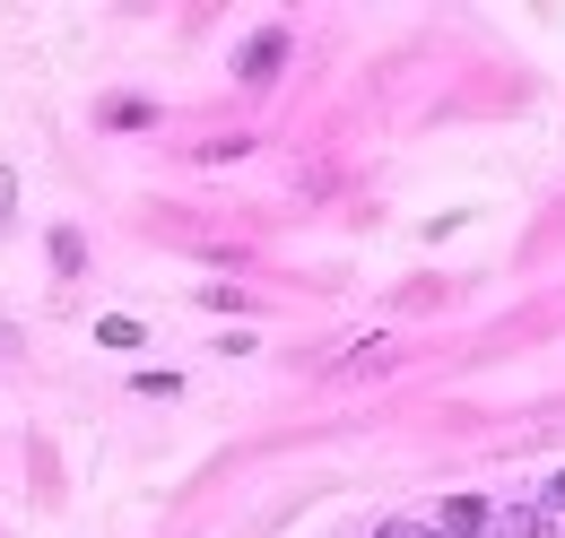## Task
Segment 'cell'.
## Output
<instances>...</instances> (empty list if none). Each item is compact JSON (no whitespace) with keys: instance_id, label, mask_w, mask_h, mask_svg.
Instances as JSON below:
<instances>
[{"instance_id":"cell-1","label":"cell","mask_w":565,"mask_h":538,"mask_svg":"<svg viewBox=\"0 0 565 538\" xmlns=\"http://www.w3.org/2000/svg\"><path fill=\"white\" fill-rule=\"evenodd\" d=\"M279 62H287V35H279V26H262V35L244 44V87H270Z\"/></svg>"},{"instance_id":"cell-2","label":"cell","mask_w":565,"mask_h":538,"mask_svg":"<svg viewBox=\"0 0 565 538\" xmlns=\"http://www.w3.org/2000/svg\"><path fill=\"white\" fill-rule=\"evenodd\" d=\"M435 530H444V538H479V530H495V513H488V504H479V495H452Z\"/></svg>"},{"instance_id":"cell-3","label":"cell","mask_w":565,"mask_h":538,"mask_svg":"<svg viewBox=\"0 0 565 538\" xmlns=\"http://www.w3.org/2000/svg\"><path fill=\"white\" fill-rule=\"evenodd\" d=\"M548 530H557L548 504H504V513H495V538H548Z\"/></svg>"},{"instance_id":"cell-4","label":"cell","mask_w":565,"mask_h":538,"mask_svg":"<svg viewBox=\"0 0 565 538\" xmlns=\"http://www.w3.org/2000/svg\"><path fill=\"white\" fill-rule=\"evenodd\" d=\"M96 338H105V347H140V322H122V313H105V322H96Z\"/></svg>"},{"instance_id":"cell-5","label":"cell","mask_w":565,"mask_h":538,"mask_svg":"<svg viewBox=\"0 0 565 538\" xmlns=\"http://www.w3.org/2000/svg\"><path fill=\"white\" fill-rule=\"evenodd\" d=\"M374 538H444V530H426V521H383Z\"/></svg>"},{"instance_id":"cell-6","label":"cell","mask_w":565,"mask_h":538,"mask_svg":"<svg viewBox=\"0 0 565 538\" xmlns=\"http://www.w3.org/2000/svg\"><path fill=\"white\" fill-rule=\"evenodd\" d=\"M9 217H18V174L0 165V226H9Z\"/></svg>"},{"instance_id":"cell-7","label":"cell","mask_w":565,"mask_h":538,"mask_svg":"<svg viewBox=\"0 0 565 538\" xmlns=\"http://www.w3.org/2000/svg\"><path fill=\"white\" fill-rule=\"evenodd\" d=\"M540 504H548V513H565V477H548V495H540Z\"/></svg>"},{"instance_id":"cell-8","label":"cell","mask_w":565,"mask_h":538,"mask_svg":"<svg viewBox=\"0 0 565 538\" xmlns=\"http://www.w3.org/2000/svg\"><path fill=\"white\" fill-rule=\"evenodd\" d=\"M0 347H18V331H9V322H0Z\"/></svg>"}]
</instances>
